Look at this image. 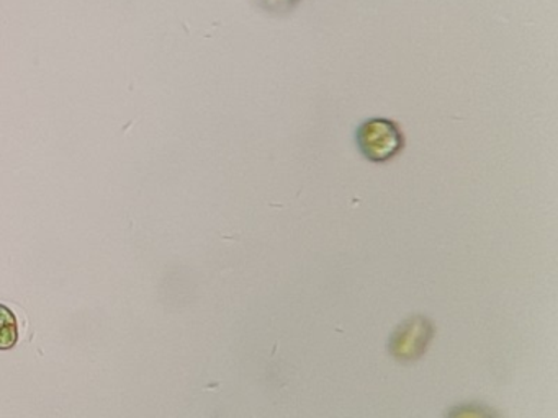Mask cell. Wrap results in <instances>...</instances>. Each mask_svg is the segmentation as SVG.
Here are the masks:
<instances>
[{
	"instance_id": "6da1fadb",
	"label": "cell",
	"mask_w": 558,
	"mask_h": 418,
	"mask_svg": "<svg viewBox=\"0 0 558 418\" xmlns=\"http://www.w3.org/2000/svg\"><path fill=\"white\" fill-rule=\"evenodd\" d=\"M357 146L371 162H387L403 150V131L387 118H371L359 126Z\"/></svg>"
},
{
	"instance_id": "7a4b0ae2",
	"label": "cell",
	"mask_w": 558,
	"mask_h": 418,
	"mask_svg": "<svg viewBox=\"0 0 558 418\" xmlns=\"http://www.w3.org/2000/svg\"><path fill=\"white\" fill-rule=\"evenodd\" d=\"M430 333H433V327L429 320L424 317H414L404 322L395 333L391 339V352L400 359H416L429 345Z\"/></svg>"
},
{
	"instance_id": "3957f363",
	"label": "cell",
	"mask_w": 558,
	"mask_h": 418,
	"mask_svg": "<svg viewBox=\"0 0 558 418\" xmlns=\"http://www.w3.org/2000/svg\"><path fill=\"white\" fill-rule=\"evenodd\" d=\"M19 343V322L14 310L0 304V352H9Z\"/></svg>"
},
{
	"instance_id": "277c9868",
	"label": "cell",
	"mask_w": 558,
	"mask_h": 418,
	"mask_svg": "<svg viewBox=\"0 0 558 418\" xmlns=\"http://www.w3.org/2000/svg\"><path fill=\"white\" fill-rule=\"evenodd\" d=\"M447 418H498L495 411L483 405H460V407L452 408L449 417Z\"/></svg>"
},
{
	"instance_id": "5b68a950",
	"label": "cell",
	"mask_w": 558,
	"mask_h": 418,
	"mask_svg": "<svg viewBox=\"0 0 558 418\" xmlns=\"http://www.w3.org/2000/svg\"><path fill=\"white\" fill-rule=\"evenodd\" d=\"M257 3L266 12L274 13V15H286L290 10H293L299 0H257Z\"/></svg>"
}]
</instances>
